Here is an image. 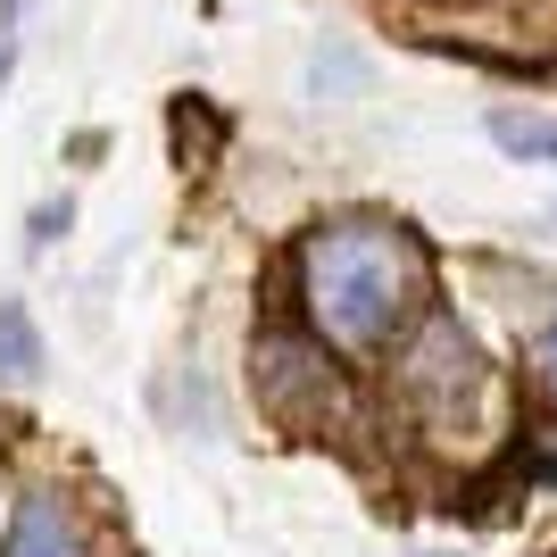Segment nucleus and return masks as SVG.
<instances>
[{"mask_svg":"<svg viewBox=\"0 0 557 557\" xmlns=\"http://www.w3.org/2000/svg\"><path fill=\"white\" fill-rule=\"evenodd\" d=\"M292 292H300V325L342 358H383L399 333L424 317L433 292V258L408 225L392 216H333L300 242L292 258Z\"/></svg>","mask_w":557,"mask_h":557,"instance_id":"nucleus-1","label":"nucleus"},{"mask_svg":"<svg viewBox=\"0 0 557 557\" xmlns=\"http://www.w3.org/2000/svg\"><path fill=\"white\" fill-rule=\"evenodd\" d=\"M0 557H84V533H75L67 499H59V491H25L17 516H9Z\"/></svg>","mask_w":557,"mask_h":557,"instance_id":"nucleus-2","label":"nucleus"},{"mask_svg":"<svg viewBox=\"0 0 557 557\" xmlns=\"http://www.w3.org/2000/svg\"><path fill=\"white\" fill-rule=\"evenodd\" d=\"M483 134H491V150H499V159H516V166H557V116H541V109L491 100Z\"/></svg>","mask_w":557,"mask_h":557,"instance_id":"nucleus-3","label":"nucleus"},{"mask_svg":"<svg viewBox=\"0 0 557 557\" xmlns=\"http://www.w3.org/2000/svg\"><path fill=\"white\" fill-rule=\"evenodd\" d=\"M50 349H42V325H34V308L25 300H0V383L25 392V383H42Z\"/></svg>","mask_w":557,"mask_h":557,"instance_id":"nucleus-4","label":"nucleus"},{"mask_svg":"<svg viewBox=\"0 0 557 557\" xmlns=\"http://www.w3.org/2000/svg\"><path fill=\"white\" fill-rule=\"evenodd\" d=\"M67 225H75V200H42V209L25 216V250L42 258V250H50V242H59V233H67Z\"/></svg>","mask_w":557,"mask_h":557,"instance_id":"nucleus-5","label":"nucleus"},{"mask_svg":"<svg viewBox=\"0 0 557 557\" xmlns=\"http://www.w3.org/2000/svg\"><path fill=\"white\" fill-rule=\"evenodd\" d=\"M533 392L557 408V317L541 325V342H533Z\"/></svg>","mask_w":557,"mask_h":557,"instance_id":"nucleus-6","label":"nucleus"},{"mask_svg":"<svg viewBox=\"0 0 557 557\" xmlns=\"http://www.w3.org/2000/svg\"><path fill=\"white\" fill-rule=\"evenodd\" d=\"M9 75H17V34H0V92H9Z\"/></svg>","mask_w":557,"mask_h":557,"instance_id":"nucleus-7","label":"nucleus"},{"mask_svg":"<svg viewBox=\"0 0 557 557\" xmlns=\"http://www.w3.org/2000/svg\"><path fill=\"white\" fill-rule=\"evenodd\" d=\"M17 17H25V0H0V34H17Z\"/></svg>","mask_w":557,"mask_h":557,"instance_id":"nucleus-8","label":"nucleus"}]
</instances>
